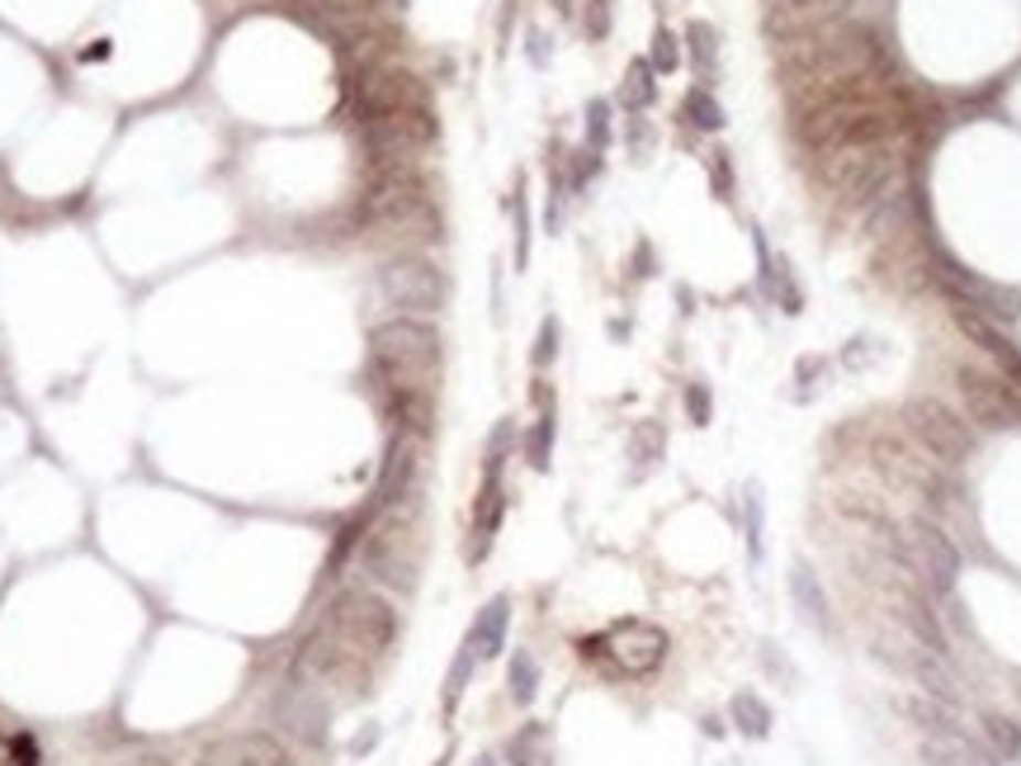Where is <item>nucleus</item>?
Returning a JSON list of instances; mask_svg holds the SVG:
<instances>
[{
    "label": "nucleus",
    "mask_w": 1021,
    "mask_h": 766,
    "mask_svg": "<svg viewBox=\"0 0 1021 766\" xmlns=\"http://www.w3.org/2000/svg\"><path fill=\"white\" fill-rule=\"evenodd\" d=\"M685 39H691V57H695V66H700V76H714V29L710 24H691L685 29Z\"/></svg>",
    "instance_id": "obj_28"
},
{
    "label": "nucleus",
    "mask_w": 1021,
    "mask_h": 766,
    "mask_svg": "<svg viewBox=\"0 0 1021 766\" xmlns=\"http://www.w3.org/2000/svg\"><path fill=\"white\" fill-rule=\"evenodd\" d=\"M818 180L842 194L847 204H865L875 199L894 175V152L890 142H861V147H832V152H813Z\"/></svg>",
    "instance_id": "obj_6"
},
{
    "label": "nucleus",
    "mask_w": 1021,
    "mask_h": 766,
    "mask_svg": "<svg viewBox=\"0 0 1021 766\" xmlns=\"http://www.w3.org/2000/svg\"><path fill=\"white\" fill-rule=\"evenodd\" d=\"M360 563L374 582L393 592L416 587V563H422V521H416V502H393L370 525V540L360 549Z\"/></svg>",
    "instance_id": "obj_5"
},
{
    "label": "nucleus",
    "mask_w": 1021,
    "mask_h": 766,
    "mask_svg": "<svg viewBox=\"0 0 1021 766\" xmlns=\"http://www.w3.org/2000/svg\"><path fill=\"white\" fill-rule=\"evenodd\" d=\"M370 379L379 397H435L445 341L430 318H389L370 331Z\"/></svg>",
    "instance_id": "obj_2"
},
{
    "label": "nucleus",
    "mask_w": 1021,
    "mask_h": 766,
    "mask_svg": "<svg viewBox=\"0 0 1021 766\" xmlns=\"http://www.w3.org/2000/svg\"><path fill=\"white\" fill-rule=\"evenodd\" d=\"M275 714H279V724L289 728L294 738H304V743H322L327 738V701L312 687H298L294 681Z\"/></svg>",
    "instance_id": "obj_15"
},
{
    "label": "nucleus",
    "mask_w": 1021,
    "mask_h": 766,
    "mask_svg": "<svg viewBox=\"0 0 1021 766\" xmlns=\"http://www.w3.org/2000/svg\"><path fill=\"white\" fill-rule=\"evenodd\" d=\"M677 62H681V53H677V39L667 29H658L652 33V72H677Z\"/></svg>",
    "instance_id": "obj_33"
},
{
    "label": "nucleus",
    "mask_w": 1021,
    "mask_h": 766,
    "mask_svg": "<svg viewBox=\"0 0 1021 766\" xmlns=\"http://www.w3.org/2000/svg\"><path fill=\"white\" fill-rule=\"evenodd\" d=\"M587 29H592V39H606V29H610V0H587Z\"/></svg>",
    "instance_id": "obj_36"
},
{
    "label": "nucleus",
    "mask_w": 1021,
    "mask_h": 766,
    "mask_svg": "<svg viewBox=\"0 0 1021 766\" xmlns=\"http://www.w3.org/2000/svg\"><path fill=\"white\" fill-rule=\"evenodd\" d=\"M681 119H691L695 128L714 132V128H724V109H719V99L705 86H695V91H685V99H681Z\"/></svg>",
    "instance_id": "obj_21"
},
{
    "label": "nucleus",
    "mask_w": 1021,
    "mask_h": 766,
    "mask_svg": "<svg viewBox=\"0 0 1021 766\" xmlns=\"http://www.w3.org/2000/svg\"><path fill=\"white\" fill-rule=\"evenodd\" d=\"M847 370H865V341H851V351L842 355Z\"/></svg>",
    "instance_id": "obj_38"
},
{
    "label": "nucleus",
    "mask_w": 1021,
    "mask_h": 766,
    "mask_svg": "<svg viewBox=\"0 0 1021 766\" xmlns=\"http://www.w3.org/2000/svg\"><path fill=\"white\" fill-rule=\"evenodd\" d=\"M530 260V213H525V199L515 204V265Z\"/></svg>",
    "instance_id": "obj_34"
},
{
    "label": "nucleus",
    "mask_w": 1021,
    "mask_h": 766,
    "mask_svg": "<svg viewBox=\"0 0 1021 766\" xmlns=\"http://www.w3.org/2000/svg\"><path fill=\"white\" fill-rule=\"evenodd\" d=\"M728 710H733V724H738L747 738H766V734H772V710H766L752 691H738V695H733Z\"/></svg>",
    "instance_id": "obj_20"
},
{
    "label": "nucleus",
    "mask_w": 1021,
    "mask_h": 766,
    "mask_svg": "<svg viewBox=\"0 0 1021 766\" xmlns=\"http://www.w3.org/2000/svg\"><path fill=\"white\" fill-rule=\"evenodd\" d=\"M903 540H908L913 568L927 577L932 592L946 596L950 587H956V577H960V549H956V540H950L942 525L927 521V515H913V521L903 525Z\"/></svg>",
    "instance_id": "obj_12"
},
{
    "label": "nucleus",
    "mask_w": 1021,
    "mask_h": 766,
    "mask_svg": "<svg viewBox=\"0 0 1021 766\" xmlns=\"http://www.w3.org/2000/svg\"><path fill=\"white\" fill-rule=\"evenodd\" d=\"M10 766H39V743H33L29 734L10 738Z\"/></svg>",
    "instance_id": "obj_35"
},
{
    "label": "nucleus",
    "mask_w": 1021,
    "mask_h": 766,
    "mask_svg": "<svg viewBox=\"0 0 1021 766\" xmlns=\"http://www.w3.org/2000/svg\"><path fill=\"white\" fill-rule=\"evenodd\" d=\"M662 445H667V436H662V426H658V422H644L639 430H634V440H629V459H634V474H644V469H652V464L662 459Z\"/></svg>",
    "instance_id": "obj_23"
},
{
    "label": "nucleus",
    "mask_w": 1021,
    "mask_h": 766,
    "mask_svg": "<svg viewBox=\"0 0 1021 766\" xmlns=\"http://www.w3.org/2000/svg\"><path fill=\"white\" fill-rule=\"evenodd\" d=\"M983 734L993 738V747H998V753L1008 757V762L1021 753V728H1017L1012 720H1002V714H983Z\"/></svg>",
    "instance_id": "obj_27"
},
{
    "label": "nucleus",
    "mask_w": 1021,
    "mask_h": 766,
    "mask_svg": "<svg viewBox=\"0 0 1021 766\" xmlns=\"http://www.w3.org/2000/svg\"><path fill=\"white\" fill-rule=\"evenodd\" d=\"M534 691H540V668H534V658L521 648V653L511 658V701L515 705H530Z\"/></svg>",
    "instance_id": "obj_25"
},
{
    "label": "nucleus",
    "mask_w": 1021,
    "mask_h": 766,
    "mask_svg": "<svg viewBox=\"0 0 1021 766\" xmlns=\"http://www.w3.org/2000/svg\"><path fill=\"white\" fill-rule=\"evenodd\" d=\"M317 629H322L355 668L370 672V662L389 653L393 639H397V610L383 602L379 592L355 587V592H341L337 602H331V610L322 615Z\"/></svg>",
    "instance_id": "obj_4"
},
{
    "label": "nucleus",
    "mask_w": 1021,
    "mask_h": 766,
    "mask_svg": "<svg viewBox=\"0 0 1021 766\" xmlns=\"http://www.w3.org/2000/svg\"><path fill=\"white\" fill-rule=\"evenodd\" d=\"M790 587H795V596H805V606H809V615H813V620H823V610H828V602H823V592H818V582H813V573H809V568H795V577H790Z\"/></svg>",
    "instance_id": "obj_30"
},
{
    "label": "nucleus",
    "mask_w": 1021,
    "mask_h": 766,
    "mask_svg": "<svg viewBox=\"0 0 1021 766\" xmlns=\"http://www.w3.org/2000/svg\"><path fill=\"white\" fill-rule=\"evenodd\" d=\"M199 766H294V753L275 734H232L204 747Z\"/></svg>",
    "instance_id": "obj_14"
},
{
    "label": "nucleus",
    "mask_w": 1021,
    "mask_h": 766,
    "mask_svg": "<svg viewBox=\"0 0 1021 766\" xmlns=\"http://www.w3.org/2000/svg\"><path fill=\"white\" fill-rule=\"evenodd\" d=\"M554 436H559V416L554 407H540V416H534V426L525 430V459H530V469H549V459H554Z\"/></svg>",
    "instance_id": "obj_19"
},
{
    "label": "nucleus",
    "mask_w": 1021,
    "mask_h": 766,
    "mask_svg": "<svg viewBox=\"0 0 1021 766\" xmlns=\"http://www.w3.org/2000/svg\"><path fill=\"white\" fill-rule=\"evenodd\" d=\"M903 124L898 95L880 76L861 81L851 91H837L818 99L813 109L799 114V138L809 152H832V147H861V142H890Z\"/></svg>",
    "instance_id": "obj_3"
},
{
    "label": "nucleus",
    "mask_w": 1021,
    "mask_h": 766,
    "mask_svg": "<svg viewBox=\"0 0 1021 766\" xmlns=\"http://www.w3.org/2000/svg\"><path fill=\"white\" fill-rule=\"evenodd\" d=\"M894 606H898V615H903V620H908V629H913V635H917V639H923V643L932 648V653H946L942 625H936V615L927 610V602H923V596H917L913 587H903V592L894 596Z\"/></svg>",
    "instance_id": "obj_18"
},
{
    "label": "nucleus",
    "mask_w": 1021,
    "mask_h": 766,
    "mask_svg": "<svg viewBox=\"0 0 1021 766\" xmlns=\"http://www.w3.org/2000/svg\"><path fill=\"white\" fill-rule=\"evenodd\" d=\"M507 625H511V596H492V602L478 610L474 629H468V643H474V653H478V658H497L501 643H507Z\"/></svg>",
    "instance_id": "obj_17"
},
{
    "label": "nucleus",
    "mask_w": 1021,
    "mask_h": 766,
    "mask_svg": "<svg viewBox=\"0 0 1021 766\" xmlns=\"http://www.w3.org/2000/svg\"><path fill=\"white\" fill-rule=\"evenodd\" d=\"M652 95H658V86H652V66L648 62H634L629 66V76H625V105L629 109H644V105H652Z\"/></svg>",
    "instance_id": "obj_26"
},
{
    "label": "nucleus",
    "mask_w": 1021,
    "mask_h": 766,
    "mask_svg": "<svg viewBox=\"0 0 1021 766\" xmlns=\"http://www.w3.org/2000/svg\"><path fill=\"white\" fill-rule=\"evenodd\" d=\"M345 105H350V119L364 124V119H379V114H397V109H430V95H426V81L412 76L407 66H370V72H350L345 76Z\"/></svg>",
    "instance_id": "obj_7"
},
{
    "label": "nucleus",
    "mask_w": 1021,
    "mask_h": 766,
    "mask_svg": "<svg viewBox=\"0 0 1021 766\" xmlns=\"http://www.w3.org/2000/svg\"><path fill=\"white\" fill-rule=\"evenodd\" d=\"M507 757H511V766H549V734L540 724H525L521 734H515Z\"/></svg>",
    "instance_id": "obj_22"
},
{
    "label": "nucleus",
    "mask_w": 1021,
    "mask_h": 766,
    "mask_svg": "<svg viewBox=\"0 0 1021 766\" xmlns=\"http://www.w3.org/2000/svg\"><path fill=\"white\" fill-rule=\"evenodd\" d=\"M685 412H691V426H710L714 397H710L705 383H685Z\"/></svg>",
    "instance_id": "obj_31"
},
{
    "label": "nucleus",
    "mask_w": 1021,
    "mask_h": 766,
    "mask_svg": "<svg viewBox=\"0 0 1021 766\" xmlns=\"http://www.w3.org/2000/svg\"><path fill=\"white\" fill-rule=\"evenodd\" d=\"M667 648H672L667 629L652 625V620H639V615H634V620H615L600 639H582V653L587 658L606 653L619 677H652L662 668Z\"/></svg>",
    "instance_id": "obj_8"
},
{
    "label": "nucleus",
    "mask_w": 1021,
    "mask_h": 766,
    "mask_svg": "<svg viewBox=\"0 0 1021 766\" xmlns=\"http://www.w3.org/2000/svg\"><path fill=\"white\" fill-rule=\"evenodd\" d=\"M379 294L397 318H430L445 308V275L426 256H397L379 270Z\"/></svg>",
    "instance_id": "obj_9"
},
{
    "label": "nucleus",
    "mask_w": 1021,
    "mask_h": 766,
    "mask_svg": "<svg viewBox=\"0 0 1021 766\" xmlns=\"http://www.w3.org/2000/svg\"><path fill=\"white\" fill-rule=\"evenodd\" d=\"M870 464H875V469L890 478V482H898L903 492H913V497H936V492H942V478H936L932 464L917 459L908 445H898L890 436L870 440Z\"/></svg>",
    "instance_id": "obj_13"
},
{
    "label": "nucleus",
    "mask_w": 1021,
    "mask_h": 766,
    "mask_svg": "<svg viewBox=\"0 0 1021 766\" xmlns=\"http://www.w3.org/2000/svg\"><path fill=\"white\" fill-rule=\"evenodd\" d=\"M128 766H171V762H161V757H142V762H128Z\"/></svg>",
    "instance_id": "obj_39"
},
{
    "label": "nucleus",
    "mask_w": 1021,
    "mask_h": 766,
    "mask_svg": "<svg viewBox=\"0 0 1021 766\" xmlns=\"http://www.w3.org/2000/svg\"><path fill=\"white\" fill-rule=\"evenodd\" d=\"M903 426H908V436L936 464H965L975 455V430H969V422L960 412H950L946 403H936V397H913L903 407Z\"/></svg>",
    "instance_id": "obj_10"
},
{
    "label": "nucleus",
    "mask_w": 1021,
    "mask_h": 766,
    "mask_svg": "<svg viewBox=\"0 0 1021 766\" xmlns=\"http://www.w3.org/2000/svg\"><path fill=\"white\" fill-rule=\"evenodd\" d=\"M960 379V403H965V416L989 430H1012L1021 426V393L1008 374H983V370H965L956 374Z\"/></svg>",
    "instance_id": "obj_11"
},
{
    "label": "nucleus",
    "mask_w": 1021,
    "mask_h": 766,
    "mask_svg": "<svg viewBox=\"0 0 1021 766\" xmlns=\"http://www.w3.org/2000/svg\"><path fill=\"white\" fill-rule=\"evenodd\" d=\"M474 662H478V653H474V643L464 639V648H459V658L449 662V677H445V695H440V705H445V714H455V705H459V695H464V687H468V677H474Z\"/></svg>",
    "instance_id": "obj_24"
},
{
    "label": "nucleus",
    "mask_w": 1021,
    "mask_h": 766,
    "mask_svg": "<svg viewBox=\"0 0 1021 766\" xmlns=\"http://www.w3.org/2000/svg\"><path fill=\"white\" fill-rule=\"evenodd\" d=\"M587 142H592V152H600V147L610 142V105L606 99H596L587 109Z\"/></svg>",
    "instance_id": "obj_32"
},
{
    "label": "nucleus",
    "mask_w": 1021,
    "mask_h": 766,
    "mask_svg": "<svg viewBox=\"0 0 1021 766\" xmlns=\"http://www.w3.org/2000/svg\"><path fill=\"white\" fill-rule=\"evenodd\" d=\"M554 355H559V318H544V322H540V341H534L530 360H534V370H549V364H554Z\"/></svg>",
    "instance_id": "obj_29"
},
{
    "label": "nucleus",
    "mask_w": 1021,
    "mask_h": 766,
    "mask_svg": "<svg viewBox=\"0 0 1021 766\" xmlns=\"http://www.w3.org/2000/svg\"><path fill=\"white\" fill-rule=\"evenodd\" d=\"M880 62H884V47L875 39V29H861L847 20L780 43V76H785L790 99H799V109H813L818 99L861 86V81L880 72Z\"/></svg>",
    "instance_id": "obj_1"
},
{
    "label": "nucleus",
    "mask_w": 1021,
    "mask_h": 766,
    "mask_svg": "<svg viewBox=\"0 0 1021 766\" xmlns=\"http://www.w3.org/2000/svg\"><path fill=\"white\" fill-rule=\"evenodd\" d=\"M724 152H714V190H719V199H728V190H733V175H728V161H719Z\"/></svg>",
    "instance_id": "obj_37"
},
{
    "label": "nucleus",
    "mask_w": 1021,
    "mask_h": 766,
    "mask_svg": "<svg viewBox=\"0 0 1021 766\" xmlns=\"http://www.w3.org/2000/svg\"><path fill=\"white\" fill-rule=\"evenodd\" d=\"M956 322H960V331H965L969 341L983 345V351L1002 364V374H1008L1012 383H1021V351H1017L1008 337H1002L998 327H989V318H979V312H969V308H956Z\"/></svg>",
    "instance_id": "obj_16"
}]
</instances>
